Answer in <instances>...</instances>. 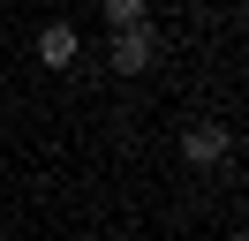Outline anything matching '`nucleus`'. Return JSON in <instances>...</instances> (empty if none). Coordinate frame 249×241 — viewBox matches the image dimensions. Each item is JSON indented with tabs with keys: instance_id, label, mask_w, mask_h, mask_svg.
<instances>
[{
	"instance_id": "1",
	"label": "nucleus",
	"mask_w": 249,
	"mask_h": 241,
	"mask_svg": "<svg viewBox=\"0 0 249 241\" xmlns=\"http://www.w3.org/2000/svg\"><path fill=\"white\" fill-rule=\"evenodd\" d=\"M143 68H151V30L143 23L113 30V75H143Z\"/></svg>"
},
{
	"instance_id": "2",
	"label": "nucleus",
	"mask_w": 249,
	"mask_h": 241,
	"mask_svg": "<svg viewBox=\"0 0 249 241\" xmlns=\"http://www.w3.org/2000/svg\"><path fill=\"white\" fill-rule=\"evenodd\" d=\"M181 158L189 166H219V158H227V128H212V120L181 128Z\"/></svg>"
},
{
	"instance_id": "3",
	"label": "nucleus",
	"mask_w": 249,
	"mask_h": 241,
	"mask_svg": "<svg viewBox=\"0 0 249 241\" xmlns=\"http://www.w3.org/2000/svg\"><path fill=\"white\" fill-rule=\"evenodd\" d=\"M38 60H46V68H68V60H76V30L46 23V30H38Z\"/></svg>"
},
{
	"instance_id": "4",
	"label": "nucleus",
	"mask_w": 249,
	"mask_h": 241,
	"mask_svg": "<svg viewBox=\"0 0 249 241\" xmlns=\"http://www.w3.org/2000/svg\"><path fill=\"white\" fill-rule=\"evenodd\" d=\"M143 8H151V0H106V23L128 30V23H143Z\"/></svg>"
},
{
	"instance_id": "5",
	"label": "nucleus",
	"mask_w": 249,
	"mask_h": 241,
	"mask_svg": "<svg viewBox=\"0 0 249 241\" xmlns=\"http://www.w3.org/2000/svg\"><path fill=\"white\" fill-rule=\"evenodd\" d=\"M227 241H242V234H227Z\"/></svg>"
}]
</instances>
